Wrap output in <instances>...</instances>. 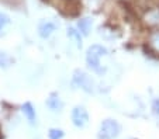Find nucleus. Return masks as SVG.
Returning <instances> with one entry per match:
<instances>
[{"label":"nucleus","mask_w":159,"mask_h":139,"mask_svg":"<svg viewBox=\"0 0 159 139\" xmlns=\"http://www.w3.org/2000/svg\"><path fill=\"white\" fill-rule=\"evenodd\" d=\"M48 136H49V139H61L63 136V132L61 129H51L48 132Z\"/></svg>","instance_id":"12"},{"label":"nucleus","mask_w":159,"mask_h":139,"mask_svg":"<svg viewBox=\"0 0 159 139\" xmlns=\"http://www.w3.org/2000/svg\"><path fill=\"white\" fill-rule=\"evenodd\" d=\"M106 54H107V49L102 45H92L87 49V54H86L87 65H89L90 69L94 70V72L99 73V75H102V73L104 72V69L100 66V58Z\"/></svg>","instance_id":"1"},{"label":"nucleus","mask_w":159,"mask_h":139,"mask_svg":"<svg viewBox=\"0 0 159 139\" xmlns=\"http://www.w3.org/2000/svg\"><path fill=\"white\" fill-rule=\"evenodd\" d=\"M73 86L79 87L82 90H84L86 93H93L94 91V82L92 80L87 73H84L83 70H76L73 75V80H72Z\"/></svg>","instance_id":"2"},{"label":"nucleus","mask_w":159,"mask_h":139,"mask_svg":"<svg viewBox=\"0 0 159 139\" xmlns=\"http://www.w3.org/2000/svg\"><path fill=\"white\" fill-rule=\"evenodd\" d=\"M55 30V24L51 21H42L38 27V33L42 38H48Z\"/></svg>","instance_id":"6"},{"label":"nucleus","mask_w":159,"mask_h":139,"mask_svg":"<svg viewBox=\"0 0 159 139\" xmlns=\"http://www.w3.org/2000/svg\"><path fill=\"white\" fill-rule=\"evenodd\" d=\"M23 112H24V115L27 117L28 121H30V124L35 122V110L33 108V106H31L30 103H25L24 106H23Z\"/></svg>","instance_id":"8"},{"label":"nucleus","mask_w":159,"mask_h":139,"mask_svg":"<svg viewBox=\"0 0 159 139\" xmlns=\"http://www.w3.org/2000/svg\"><path fill=\"white\" fill-rule=\"evenodd\" d=\"M152 110H153V112H155L156 115H159V100H155V101H153Z\"/></svg>","instance_id":"15"},{"label":"nucleus","mask_w":159,"mask_h":139,"mask_svg":"<svg viewBox=\"0 0 159 139\" xmlns=\"http://www.w3.org/2000/svg\"><path fill=\"white\" fill-rule=\"evenodd\" d=\"M144 23L147 25H149V27L159 25V9H151L149 11L145 13Z\"/></svg>","instance_id":"5"},{"label":"nucleus","mask_w":159,"mask_h":139,"mask_svg":"<svg viewBox=\"0 0 159 139\" xmlns=\"http://www.w3.org/2000/svg\"><path fill=\"white\" fill-rule=\"evenodd\" d=\"M72 122L75 127L83 128L89 122V114H87L84 107H76L72 111Z\"/></svg>","instance_id":"4"},{"label":"nucleus","mask_w":159,"mask_h":139,"mask_svg":"<svg viewBox=\"0 0 159 139\" xmlns=\"http://www.w3.org/2000/svg\"><path fill=\"white\" fill-rule=\"evenodd\" d=\"M120 133V125L114 119H106L100 125L99 138L100 139H114Z\"/></svg>","instance_id":"3"},{"label":"nucleus","mask_w":159,"mask_h":139,"mask_svg":"<svg viewBox=\"0 0 159 139\" xmlns=\"http://www.w3.org/2000/svg\"><path fill=\"white\" fill-rule=\"evenodd\" d=\"M47 107H48L51 111L59 112V111H62V108H63V103L61 101L59 97H57V96H54V94H52L48 100H47Z\"/></svg>","instance_id":"7"},{"label":"nucleus","mask_w":159,"mask_h":139,"mask_svg":"<svg viewBox=\"0 0 159 139\" xmlns=\"http://www.w3.org/2000/svg\"><path fill=\"white\" fill-rule=\"evenodd\" d=\"M13 63V59L9 54L0 52V67H9Z\"/></svg>","instance_id":"10"},{"label":"nucleus","mask_w":159,"mask_h":139,"mask_svg":"<svg viewBox=\"0 0 159 139\" xmlns=\"http://www.w3.org/2000/svg\"><path fill=\"white\" fill-rule=\"evenodd\" d=\"M9 17H7L6 14H3V13H0V30L4 27L6 24H9Z\"/></svg>","instance_id":"14"},{"label":"nucleus","mask_w":159,"mask_h":139,"mask_svg":"<svg viewBox=\"0 0 159 139\" xmlns=\"http://www.w3.org/2000/svg\"><path fill=\"white\" fill-rule=\"evenodd\" d=\"M78 27H79V31H80L83 35H87L92 30V20L90 18H82L80 21L78 23Z\"/></svg>","instance_id":"9"},{"label":"nucleus","mask_w":159,"mask_h":139,"mask_svg":"<svg viewBox=\"0 0 159 139\" xmlns=\"http://www.w3.org/2000/svg\"><path fill=\"white\" fill-rule=\"evenodd\" d=\"M151 44L152 46L159 52V33H153L152 37H151Z\"/></svg>","instance_id":"13"},{"label":"nucleus","mask_w":159,"mask_h":139,"mask_svg":"<svg viewBox=\"0 0 159 139\" xmlns=\"http://www.w3.org/2000/svg\"><path fill=\"white\" fill-rule=\"evenodd\" d=\"M68 35L72 39H75V42L78 46H82V38H80V31H76L73 27H70L68 30Z\"/></svg>","instance_id":"11"}]
</instances>
